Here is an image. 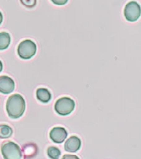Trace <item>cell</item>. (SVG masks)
<instances>
[{"label":"cell","mask_w":141,"mask_h":159,"mask_svg":"<svg viewBox=\"0 0 141 159\" xmlns=\"http://www.w3.org/2000/svg\"><path fill=\"white\" fill-rule=\"evenodd\" d=\"M25 109L26 102L20 94H15L9 97L6 103V111L9 117L14 119L19 118L23 115Z\"/></svg>","instance_id":"cell-1"},{"label":"cell","mask_w":141,"mask_h":159,"mask_svg":"<svg viewBox=\"0 0 141 159\" xmlns=\"http://www.w3.org/2000/svg\"><path fill=\"white\" fill-rule=\"evenodd\" d=\"M1 153L4 159H23L24 157L20 146L12 141L3 143L1 146Z\"/></svg>","instance_id":"cell-2"},{"label":"cell","mask_w":141,"mask_h":159,"mask_svg":"<svg viewBox=\"0 0 141 159\" xmlns=\"http://www.w3.org/2000/svg\"><path fill=\"white\" fill-rule=\"evenodd\" d=\"M75 108V101L69 97L59 98L55 102V110L60 116H67Z\"/></svg>","instance_id":"cell-3"},{"label":"cell","mask_w":141,"mask_h":159,"mask_svg":"<svg viewBox=\"0 0 141 159\" xmlns=\"http://www.w3.org/2000/svg\"><path fill=\"white\" fill-rule=\"evenodd\" d=\"M17 52L20 58L24 60L31 59L37 52L36 43L30 39H26L19 44Z\"/></svg>","instance_id":"cell-4"},{"label":"cell","mask_w":141,"mask_h":159,"mask_svg":"<svg viewBox=\"0 0 141 159\" xmlns=\"http://www.w3.org/2000/svg\"><path fill=\"white\" fill-rule=\"evenodd\" d=\"M141 7L137 2L132 1L126 4L124 9V16L128 21L134 22L140 17Z\"/></svg>","instance_id":"cell-5"},{"label":"cell","mask_w":141,"mask_h":159,"mask_svg":"<svg viewBox=\"0 0 141 159\" xmlns=\"http://www.w3.org/2000/svg\"><path fill=\"white\" fill-rule=\"evenodd\" d=\"M15 82L11 78L8 76L0 77V92L4 94H8L13 92L15 89Z\"/></svg>","instance_id":"cell-6"},{"label":"cell","mask_w":141,"mask_h":159,"mask_svg":"<svg viewBox=\"0 0 141 159\" xmlns=\"http://www.w3.org/2000/svg\"><path fill=\"white\" fill-rule=\"evenodd\" d=\"M49 137L55 143L60 144V143H62L64 140H66V138L67 137V132L64 128L55 127L50 131Z\"/></svg>","instance_id":"cell-7"},{"label":"cell","mask_w":141,"mask_h":159,"mask_svg":"<svg viewBox=\"0 0 141 159\" xmlns=\"http://www.w3.org/2000/svg\"><path fill=\"white\" fill-rule=\"evenodd\" d=\"M81 140L77 136L70 137L65 143V150L69 152H77L81 148Z\"/></svg>","instance_id":"cell-8"},{"label":"cell","mask_w":141,"mask_h":159,"mask_svg":"<svg viewBox=\"0 0 141 159\" xmlns=\"http://www.w3.org/2000/svg\"><path fill=\"white\" fill-rule=\"evenodd\" d=\"M36 94L37 100L42 103H48L51 100V94L47 89H38Z\"/></svg>","instance_id":"cell-9"},{"label":"cell","mask_w":141,"mask_h":159,"mask_svg":"<svg viewBox=\"0 0 141 159\" xmlns=\"http://www.w3.org/2000/svg\"><path fill=\"white\" fill-rule=\"evenodd\" d=\"M24 155L27 158H32L33 156H35L37 154V146L33 144H26V146L23 147Z\"/></svg>","instance_id":"cell-10"},{"label":"cell","mask_w":141,"mask_h":159,"mask_svg":"<svg viewBox=\"0 0 141 159\" xmlns=\"http://www.w3.org/2000/svg\"><path fill=\"white\" fill-rule=\"evenodd\" d=\"M10 43V36L8 33H0V50L6 49Z\"/></svg>","instance_id":"cell-11"},{"label":"cell","mask_w":141,"mask_h":159,"mask_svg":"<svg viewBox=\"0 0 141 159\" xmlns=\"http://www.w3.org/2000/svg\"><path fill=\"white\" fill-rule=\"evenodd\" d=\"M13 134V129L8 125L1 124L0 125V139H7L10 138Z\"/></svg>","instance_id":"cell-12"},{"label":"cell","mask_w":141,"mask_h":159,"mask_svg":"<svg viewBox=\"0 0 141 159\" xmlns=\"http://www.w3.org/2000/svg\"><path fill=\"white\" fill-rule=\"evenodd\" d=\"M48 156L51 159H59V156H60V151H59L57 147L55 146H49L47 151Z\"/></svg>","instance_id":"cell-13"},{"label":"cell","mask_w":141,"mask_h":159,"mask_svg":"<svg viewBox=\"0 0 141 159\" xmlns=\"http://www.w3.org/2000/svg\"><path fill=\"white\" fill-rule=\"evenodd\" d=\"M21 3L25 5L27 8H33L36 5L37 2L36 1H34V0H31V1H26V0H23V1H21Z\"/></svg>","instance_id":"cell-14"},{"label":"cell","mask_w":141,"mask_h":159,"mask_svg":"<svg viewBox=\"0 0 141 159\" xmlns=\"http://www.w3.org/2000/svg\"><path fill=\"white\" fill-rule=\"evenodd\" d=\"M53 3L55 4H58V5H63V4H66L67 3V0H53Z\"/></svg>","instance_id":"cell-15"},{"label":"cell","mask_w":141,"mask_h":159,"mask_svg":"<svg viewBox=\"0 0 141 159\" xmlns=\"http://www.w3.org/2000/svg\"><path fill=\"white\" fill-rule=\"evenodd\" d=\"M62 159H80L76 155H64Z\"/></svg>","instance_id":"cell-16"},{"label":"cell","mask_w":141,"mask_h":159,"mask_svg":"<svg viewBox=\"0 0 141 159\" xmlns=\"http://www.w3.org/2000/svg\"><path fill=\"white\" fill-rule=\"evenodd\" d=\"M2 21H3V15H2V13L0 12V25H1Z\"/></svg>","instance_id":"cell-17"},{"label":"cell","mask_w":141,"mask_h":159,"mask_svg":"<svg viewBox=\"0 0 141 159\" xmlns=\"http://www.w3.org/2000/svg\"><path fill=\"white\" fill-rule=\"evenodd\" d=\"M2 70H3V64H2V62L0 61V72L2 71Z\"/></svg>","instance_id":"cell-18"}]
</instances>
